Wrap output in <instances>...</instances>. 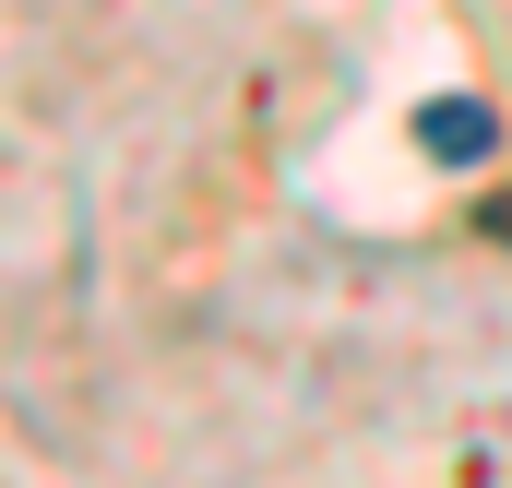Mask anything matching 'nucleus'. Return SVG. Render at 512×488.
Returning a JSON list of instances; mask_svg holds the SVG:
<instances>
[{"instance_id": "nucleus-1", "label": "nucleus", "mask_w": 512, "mask_h": 488, "mask_svg": "<svg viewBox=\"0 0 512 488\" xmlns=\"http://www.w3.org/2000/svg\"><path fill=\"white\" fill-rule=\"evenodd\" d=\"M417 143H429L441 167H477V155L501 143V120H489L477 96H429V108H417Z\"/></svg>"}]
</instances>
